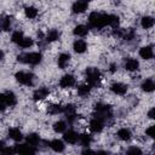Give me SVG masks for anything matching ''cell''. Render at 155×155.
<instances>
[{
  "instance_id": "obj_1",
  "label": "cell",
  "mask_w": 155,
  "mask_h": 155,
  "mask_svg": "<svg viewBox=\"0 0 155 155\" xmlns=\"http://www.w3.org/2000/svg\"><path fill=\"white\" fill-rule=\"evenodd\" d=\"M108 19H109V15L101 13V12H92L88 16L90 25L96 28V29H102L103 27L108 25Z\"/></svg>"
},
{
  "instance_id": "obj_2",
  "label": "cell",
  "mask_w": 155,
  "mask_h": 155,
  "mask_svg": "<svg viewBox=\"0 0 155 155\" xmlns=\"http://www.w3.org/2000/svg\"><path fill=\"white\" fill-rule=\"evenodd\" d=\"M86 74V80H87V84L90 86H97L102 79V74L101 71L97 69V68H93V67H90L86 69L85 71Z\"/></svg>"
},
{
  "instance_id": "obj_3",
  "label": "cell",
  "mask_w": 155,
  "mask_h": 155,
  "mask_svg": "<svg viewBox=\"0 0 155 155\" xmlns=\"http://www.w3.org/2000/svg\"><path fill=\"white\" fill-rule=\"evenodd\" d=\"M94 113H96V117L99 119V120H107L108 117L111 116V108L107 104H103V103H97L94 105Z\"/></svg>"
},
{
  "instance_id": "obj_4",
  "label": "cell",
  "mask_w": 155,
  "mask_h": 155,
  "mask_svg": "<svg viewBox=\"0 0 155 155\" xmlns=\"http://www.w3.org/2000/svg\"><path fill=\"white\" fill-rule=\"evenodd\" d=\"M17 59L22 63H27V64H39L41 62V54L38 52H30V53H23L21 56L17 57Z\"/></svg>"
},
{
  "instance_id": "obj_5",
  "label": "cell",
  "mask_w": 155,
  "mask_h": 155,
  "mask_svg": "<svg viewBox=\"0 0 155 155\" xmlns=\"http://www.w3.org/2000/svg\"><path fill=\"white\" fill-rule=\"evenodd\" d=\"M33 74L27 73V71H18L16 73V80L25 86H31L33 85Z\"/></svg>"
},
{
  "instance_id": "obj_6",
  "label": "cell",
  "mask_w": 155,
  "mask_h": 155,
  "mask_svg": "<svg viewBox=\"0 0 155 155\" xmlns=\"http://www.w3.org/2000/svg\"><path fill=\"white\" fill-rule=\"evenodd\" d=\"M15 153L17 155H35L36 150L29 144H17L15 147Z\"/></svg>"
},
{
  "instance_id": "obj_7",
  "label": "cell",
  "mask_w": 155,
  "mask_h": 155,
  "mask_svg": "<svg viewBox=\"0 0 155 155\" xmlns=\"http://www.w3.org/2000/svg\"><path fill=\"white\" fill-rule=\"evenodd\" d=\"M74 85H75V78L70 74L63 75L59 80V86L62 88H69V87H73Z\"/></svg>"
},
{
  "instance_id": "obj_8",
  "label": "cell",
  "mask_w": 155,
  "mask_h": 155,
  "mask_svg": "<svg viewBox=\"0 0 155 155\" xmlns=\"http://www.w3.org/2000/svg\"><path fill=\"white\" fill-rule=\"evenodd\" d=\"M110 90L111 92H114L115 94H119V96H124L126 92H127V86L122 82H114L111 86H110Z\"/></svg>"
},
{
  "instance_id": "obj_9",
  "label": "cell",
  "mask_w": 155,
  "mask_h": 155,
  "mask_svg": "<svg viewBox=\"0 0 155 155\" xmlns=\"http://www.w3.org/2000/svg\"><path fill=\"white\" fill-rule=\"evenodd\" d=\"M103 127H104L103 121L99 120V119H97V117H93V119L90 121V130H91L92 132H94V133L101 132V131L103 130Z\"/></svg>"
},
{
  "instance_id": "obj_10",
  "label": "cell",
  "mask_w": 155,
  "mask_h": 155,
  "mask_svg": "<svg viewBox=\"0 0 155 155\" xmlns=\"http://www.w3.org/2000/svg\"><path fill=\"white\" fill-rule=\"evenodd\" d=\"M63 138H64V140H65L67 143H69V144H75V143L79 140V134H78L75 131L69 130V131L64 132Z\"/></svg>"
},
{
  "instance_id": "obj_11",
  "label": "cell",
  "mask_w": 155,
  "mask_h": 155,
  "mask_svg": "<svg viewBox=\"0 0 155 155\" xmlns=\"http://www.w3.org/2000/svg\"><path fill=\"white\" fill-rule=\"evenodd\" d=\"M87 7H88V2H86V1H75L71 6V10H73L74 13H82L87 10Z\"/></svg>"
},
{
  "instance_id": "obj_12",
  "label": "cell",
  "mask_w": 155,
  "mask_h": 155,
  "mask_svg": "<svg viewBox=\"0 0 155 155\" xmlns=\"http://www.w3.org/2000/svg\"><path fill=\"white\" fill-rule=\"evenodd\" d=\"M63 111L65 113L67 119H68L69 122H73L75 120L76 114H75V107L73 104H67L65 107H63Z\"/></svg>"
},
{
  "instance_id": "obj_13",
  "label": "cell",
  "mask_w": 155,
  "mask_h": 155,
  "mask_svg": "<svg viewBox=\"0 0 155 155\" xmlns=\"http://www.w3.org/2000/svg\"><path fill=\"white\" fill-rule=\"evenodd\" d=\"M48 96V90L46 87H39L38 90L34 91L33 93V98L34 101H41L44 98H46Z\"/></svg>"
},
{
  "instance_id": "obj_14",
  "label": "cell",
  "mask_w": 155,
  "mask_h": 155,
  "mask_svg": "<svg viewBox=\"0 0 155 155\" xmlns=\"http://www.w3.org/2000/svg\"><path fill=\"white\" fill-rule=\"evenodd\" d=\"M2 97H4V101H5V104L6 105L12 107L17 102V98H16V96H15V93L12 91H6L5 93H2Z\"/></svg>"
},
{
  "instance_id": "obj_15",
  "label": "cell",
  "mask_w": 155,
  "mask_h": 155,
  "mask_svg": "<svg viewBox=\"0 0 155 155\" xmlns=\"http://www.w3.org/2000/svg\"><path fill=\"white\" fill-rule=\"evenodd\" d=\"M139 56L143 59H150V58H153V56H154L153 47L151 46H144V47H142L139 50Z\"/></svg>"
},
{
  "instance_id": "obj_16",
  "label": "cell",
  "mask_w": 155,
  "mask_h": 155,
  "mask_svg": "<svg viewBox=\"0 0 155 155\" xmlns=\"http://www.w3.org/2000/svg\"><path fill=\"white\" fill-rule=\"evenodd\" d=\"M125 68L128 71H134L139 68V62L134 58H127L126 62H125Z\"/></svg>"
},
{
  "instance_id": "obj_17",
  "label": "cell",
  "mask_w": 155,
  "mask_h": 155,
  "mask_svg": "<svg viewBox=\"0 0 155 155\" xmlns=\"http://www.w3.org/2000/svg\"><path fill=\"white\" fill-rule=\"evenodd\" d=\"M50 148L56 153H62L64 150V143L61 139H52L50 142Z\"/></svg>"
},
{
  "instance_id": "obj_18",
  "label": "cell",
  "mask_w": 155,
  "mask_h": 155,
  "mask_svg": "<svg viewBox=\"0 0 155 155\" xmlns=\"http://www.w3.org/2000/svg\"><path fill=\"white\" fill-rule=\"evenodd\" d=\"M73 48H74V51H75L76 53H84V52L86 51V48H87V44H86V41L79 39V40H76V41L74 42Z\"/></svg>"
},
{
  "instance_id": "obj_19",
  "label": "cell",
  "mask_w": 155,
  "mask_h": 155,
  "mask_svg": "<svg viewBox=\"0 0 155 155\" xmlns=\"http://www.w3.org/2000/svg\"><path fill=\"white\" fill-rule=\"evenodd\" d=\"M69 61H70V56L68 53H61L58 57V67L61 69H64L69 64Z\"/></svg>"
},
{
  "instance_id": "obj_20",
  "label": "cell",
  "mask_w": 155,
  "mask_h": 155,
  "mask_svg": "<svg viewBox=\"0 0 155 155\" xmlns=\"http://www.w3.org/2000/svg\"><path fill=\"white\" fill-rule=\"evenodd\" d=\"M8 137H10L11 139L18 142V140L22 139L23 136H22V132L19 131V128H17V127H12V128L8 130Z\"/></svg>"
},
{
  "instance_id": "obj_21",
  "label": "cell",
  "mask_w": 155,
  "mask_h": 155,
  "mask_svg": "<svg viewBox=\"0 0 155 155\" xmlns=\"http://www.w3.org/2000/svg\"><path fill=\"white\" fill-rule=\"evenodd\" d=\"M73 33H74V35H76V36H85V35H87V33H88V28H87L86 25H84V24H79V25H76V27L74 28Z\"/></svg>"
},
{
  "instance_id": "obj_22",
  "label": "cell",
  "mask_w": 155,
  "mask_h": 155,
  "mask_svg": "<svg viewBox=\"0 0 155 155\" xmlns=\"http://www.w3.org/2000/svg\"><path fill=\"white\" fill-rule=\"evenodd\" d=\"M142 90L143 91H145V92H153L154 91V88H155V84H154V81L151 80V79H147V80H144L143 82H142Z\"/></svg>"
},
{
  "instance_id": "obj_23",
  "label": "cell",
  "mask_w": 155,
  "mask_h": 155,
  "mask_svg": "<svg viewBox=\"0 0 155 155\" xmlns=\"http://www.w3.org/2000/svg\"><path fill=\"white\" fill-rule=\"evenodd\" d=\"M154 18L153 17H150V16H144L143 18H142V21H140V24H142V27L144 28V29H150V28H153V25H154Z\"/></svg>"
},
{
  "instance_id": "obj_24",
  "label": "cell",
  "mask_w": 155,
  "mask_h": 155,
  "mask_svg": "<svg viewBox=\"0 0 155 155\" xmlns=\"http://www.w3.org/2000/svg\"><path fill=\"white\" fill-rule=\"evenodd\" d=\"M116 134H117V137H119L121 140H128V139L131 138V131H130L128 128H126V127L120 128Z\"/></svg>"
},
{
  "instance_id": "obj_25",
  "label": "cell",
  "mask_w": 155,
  "mask_h": 155,
  "mask_svg": "<svg viewBox=\"0 0 155 155\" xmlns=\"http://www.w3.org/2000/svg\"><path fill=\"white\" fill-rule=\"evenodd\" d=\"M39 142H40V137L36 134V133H30V134H28V137H27V143L29 144V145H31V147H36L38 144H39Z\"/></svg>"
},
{
  "instance_id": "obj_26",
  "label": "cell",
  "mask_w": 155,
  "mask_h": 155,
  "mask_svg": "<svg viewBox=\"0 0 155 155\" xmlns=\"http://www.w3.org/2000/svg\"><path fill=\"white\" fill-rule=\"evenodd\" d=\"M24 13H25V16H27L29 19H33V18H35V17L38 16V10H36V7H34V6H27V7L24 8Z\"/></svg>"
},
{
  "instance_id": "obj_27",
  "label": "cell",
  "mask_w": 155,
  "mask_h": 155,
  "mask_svg": "<svg viewBox=\"0 0 155 155\" xmlns=\"http://www.w3.org/2000/svg\"><path fill=\"white\" fill-rule=\"evenodd\" d=\"M90 91H91V86H90L88 84H84V85H80V86L78 87V93H79V96H81V97L88 96Z\"/></svg>"
},
{
  "instance_id": "obj_28",
  "label": "cell",
  "mask_w": 155,
  "mask_h": 155,
  "mask_svg": "<svg viewBox=\"0 0 155 155\" xmlns=\"http://www.w3.org/2000/svg\"><path fill=\"white\" fill-rule=\"evenodd\" d=\"M65 128H67V124L64 121H57L53 124V130L54 132L57 133H62V132H65Z\"/></svg>"
},
{
  "instance_id": "obj_29",
  "label": "cell",
  "mask_w": 155,
  "mask_h": 155,
  "mask_svg": "<svg viewBox=\"0 0 155 155\" xmlns=\"http://www.w3.org/2000/svg\"><path fill=\"white\" fill-rule=\"evenodd\" d=\"M119 23H120V21H119V17H117V16H115V15H109V19H108V25H109V27L116 29V28L119 27Z\"/></svg>"
},
{
  "instance_id": "obj_30",
  "label": "cell",
  "mask_w": 155,
  "mask_h": 155,
  "mask_svg": "<svg viewBox=\"0 0 155 155\" xmlns=\"http://www.w3.org/2000/svg\"><path fill=\"white\" fill-rule=\"evenodd\" d=\"M58 38H59V33H58V30H56V29L48 30V33H47V35H46V40H47L48 42L54 41V40H57Z\"/></svg>"
},
{
  "instance_id": "obj_31",
  "label": "cell",
  "mask_w": 155,
  "mask_h": 155,
  "mask_svg": "<svg viewBox=\"0 0 155 155\" xmlns=\"http://www.w3.org/2000/svg\"><path fill=\"white\" fill-rule=\"evenodd\" d=\"M47 111L50 114H59V113H63V107L59 105V104H51L48 108H47Z\"/></svg>"
},
{
  "instance_id": "obj_32",
  "label": "cell",
  "mask_w": 155,
  "mask_h": 155,
  "mask_svg": "<svg viewBox=\"0 0 155 155\" xmlns=\"http://www.w3.org/2000/svg\"><path fill=\"white\" fill-rule=\"evenodd\" d=\"M0 28L2 30H8L11 28V18L10 17H2L0 19Z\"/></svg>"
},
{
  "instance_id": "obj_33",
  "label": "cell",
  "mask_w": 155,
  "mask_h": 155,
  "mask_svg": "<svg viewBox=\"0 0 155 155\" xmlns=\"http://www.w3.org/2000/svg\"><path fill=\"white\" fill-rule=\"evenodd\" d=\"M79 140L84 147H88L90 143H91V136L87 134V133H82V134L79 136Z\"/></svg>"
},
{
  "instance_id": "obj_34",
  "label": "cell",
  "mask_w": 155,
  "mask_h": 155,
  "mask_svg": "<svg viewBox=\"0 0 155 155\" xmlns=\"http://www.w3.org/2000/svg\"><path fill=\"white\" fill-rule=\"evenodd\" d=\"M23 38H24V35H23V33L22 31H15L13 34H12V36H11V39H12V41L13 42H16L17 45H19V42L23 40Z\"/></svg>"
},
{
  "instance_id": "obj_35",
  "label": "cell",
  "mask_w": 155,
  "mask_h": 155,
  "mask_svg": "<svg viewBox=\"0 0 155 155\" xmlns=\"http://www.w3.org/2000/svg\"><path fill=\"white\" fill-rule=\"evenodd\" d=\"M31 45H33V39L27 38V36H24L23 40L19 42V46L23 47V48H28V47H30Z\"/></svg>"
},
{
  "instance_id": "obj_36",
  "label": "cell",
  "mask_w": 155,
  "mask_h": 155,
  "mask_svg": "<svg viewBox=\"0 0 155 155\" xmlns=\"http://www.w3.org/2000/svg\"><path fill=\"white\" fill-rule=\"evenodd\" d=\"M126 155H142V150L138 147H130L126 151Z\"/></svg>"
},
{
  "instance_id": "obj_37",
  "label": "cell",
  "mask_w": 155,
  "mask_h": 155,
  "mask_svg": "<svg viewBox=\"0 0 155 155\" xmlns=\"http://www.w3.org/2000/svg\"><path fill=\"white\" fill-rule=\"evenodd\" d=\"M15 149L13 148H10V147H4L0 151V155H15Z\"/></svg>"
},
{
  "instance_id": "obj_38",
  "label": "cell",
  "mask_w": 155,
  "mask_h": 155,
  "mask_svg": "<svg viewBox=\"0 0 155 155\" xmlns=\"http://www.w3.org/2000/svg\"><path fill=\"white\" fill-rule=\"evenodd\" d=\"M154 128H155L154 126H150V127H148L147 131H145V133H147L149 137H151V138L154 137Z\"/></svg>"
},
{
  "instance_id": "obj_39",
  "label": "cell",
  "mask_w": 155,
  "mask_h": 155,
  "mask_svg": "<svg viewBox=\"0 0 155 155\" xmlns=\"http://www.w3.org/2000/svg\"><path fill=\"white\" fill-rule=\"evenodd\" d=\"M81 155H96V153H94L93 150H91V149L86 148V149H84V150H82Z\"/></svg>"
},
{
  "instance_id": "obj_40",
  "label": "cell",
  "mask_w": 155,
  "mask_h": 155,
  "mask_svg": "<svg viewBox=\"0 0 155 155\" xmlns=\"http://www.w3.org/2000/svg\"><path fill=\"white\" fill-rule=\"evenodd\" d=\"M5 108H6V104H5V101H4L2 94L0 93V110H4Z\"/></svg>"
},
{
  "instance_id": "obj_41",
  "label": "cell",
  "mask_w": 155,
  "mask_h": 155,
  "mask_svg": "<svg viewBox=\"0 0 155 155\" xmlns=\"http://www.w3.org/2000/svg\"><path fill=\"white\" fill-rule=\"evenodd\" d=\"M148 116H149L150 119H154V108L149 110V113H148Z\"/></svg>"
},
{
  "instance_id": "obj_42",
  "label": "cell",
  "mask_w": 155,
  "mask_h": 155,
  "mask_svg": "<svg viewBox=\"0 0 155 155\" xmlns=\"http://www.w3.org/2000/svg\"><path fill=\"white\" fill-rule=\"evenodd\" d=\"M96 155H108V153L107 151H103V150H99V151H97Z\"/></svg>"
},
{
  "instance_id": "obj_43",
  "label": "cell",
  "mask_w": 155,
  "mask_h": 155,
  "mask_svg": "<svg viewBox=\"0 0 155 155\" xmlns=\"http://www.w3.org/2000/svg\"><path fill=\"white\" fill-rule=\"evenodd\" d=\"M4 58V52H2V50H0V61Z\"/></svg>"
}]
</instances>
